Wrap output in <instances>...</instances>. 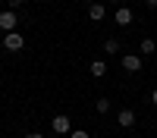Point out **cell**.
Listing matches in <instances>:
<instances>
[{"instance_id":"2e32d148","label":"cell","mask_w":157,"mask_h":138,"mask_svg":"<svg viewBox=\"0 0 157 138\" xmlns=\"http://www.w3.org/2000/svg\"><path fill=\"white\" fill-rule=\"evenodd\" d=\"M151 100H154V104H157V88H154V91H151Z\"/></svg>"},{"instance_id":"8fae6325","label":"cell","mask_w":157,"mask_h":138,"mask_svg":"<svg viewBox=\"0 0 157 138\" xmlns=\"http://www.w3.org/2000/svg\"><path fill=\"white\" fill-rule=\"evenodd\" d=\"M94 107H98V113H110V100H107V97H101Z\"/></svg>"},{"instance_id":"7a4b0ae2","label":"cell","mask_w":157,"mask_h":138,"mask_svg":"<svg viewBox=\"0 0 157 138\" xmlns=\"http://www.w3.org/2000/svg\"><path fill=\"white\" fill-rule=\"evenodd\" d=\"M3 47L10 50V54H16V50H22V47H25V38H22V35H16V32H10V35H3Z\"/></svg>"},{"instance_id":"5b68a950","label":"cell","mask_w":157,"mask_h":138,"mask_svg":"<svg viewBox=\"0 0 157 138\" xmlns=\"http://www.w3.org/2000/svg\"><path fill=\"white\" fill-rule=\"evenodd\" d=\"M123 69H126V72H141V60H138L135 54H126V57H123Z\"/></svg>"},{"instance_id":"30bf717a","label":"cell","mask_w":157,"mask_h":138,"mask_svg":"<svg viewBox=\"0 0 157 138\" xmlns=\"http://www.w3.org/2000/svg\"><path fill=\"white\" fill-rule=\"evenodd\" d=\"M104 50H107V54H120V41H116V38L104 41Z\"/></svg>"},{"instance_id":"9c48e42d","label":"cell","mask_w":157,"mask_h":138,"mask_svg":"<svg viewBox=\"0 0 157 138\" xmlns=\"http://www.w3.org/2000/svg\"><path fill=\"white\" fill-rule=\"evenodd\" d=\"M141 54H157V41H151V38H145V41H141Z\"/></svg>"},{"instance_id":"52a82bcc","label":"cell","mask_w":157,"mask_h":138,"mask_svg":"<svg viewBox=\"0 0 157 138\" xmlns=\"http://www.w3.org/2000/svg\"><path fill=\"white\" fill-rule=\"evenodd\" d=\"M104 16H107V6H104V3H91V6H88V19L101 22Z\"/></svg>"},{"instance_id":"7c38bea8","label":"cell","mask_w":157,"mask_h":138,"mask_svg":"<svg viewBox=\"0 0 157 138\" xmlns=\"http://www.w3.org/2000/svg\"><path fill=\"white\" fill-rule=\"evenodd\" d=\"M69 138H88V132H82V129H72V132H69Z\"/></svg>"},{"instance_id":"4fadbf2b","label":"cell","mask_w":157,"mask_h":138,"mask_svg":"<svg viewBox=\"0 0 157 138\" xmlns=\"http://www.w3.org/2000/svg\"><path fill=\"white\" fill-rule=\"evenodd\" d=\"M16 6H22V0H10V9H16Z\"/></svg>"},{"instance_id":"3957f363","label":"cell","mask_w":157,"mask_h":138,"mask_svg":"<svg viewBox=\"0 0 157 138\" xmlns=\"http://www.w3.org/2000/svg\"><path fill=\"white\" fill-rule=\"evenodd\" d=\"M54 132H60V135H69L72 132V122H69V116H54Z\"/></svg>"},{"instance_id":"5bb4252c","label":"cell","mask_w":157,"mask_h":138,"mask_svg":"<svg viewBox=\"0 0 157 138\" xmlns=\"http://www.w3.org/2000/svg\"><path fill=\"white\" fill-rule=\"evenodd\" d=\"M25 138H44L41 132H29V135H25Z\"/></svg>"},{"instance_id":"8992f818","label":"cell","mask_w":157,"mask_h":138,"mask_svg":"<svg viewBox=\"0 0 157 138\" xmlns=\"http://www.w3.org/2000/svg\"><path fill=\"white\" fill-rule=\"evenodd\" d=\"M116 119H120L123 129H132V125H135V110H120V116H116Z\"/></svg>"},{"instance_id":"ba28073f","label":"cell","mask_w":157,"mask_h":138,"mask_svg":"<svg viewBox=\"0 0 157 138\" xmlns=\"http://www.w3.org/2000/svg\"><path fill=\"white\" fill-rule=\"evenodd\" d=\"M104 72H107V63H104V60H94V63H91V75H94V79H101Z\"/></svg>"},{"instance_id":"9a60e30c","label":"cell","mask_w":157,"mask_h":138,"mask_svg":"<svg viewBox=\"0 0 157 138\" xmlns=\"http://www.w3.org/2000/svg\"><path fill=\"white\" fill-rule=\"evenodd\" d=\"M148 6H151V9H157V0H148Z\"/></svg>"},{"instance_id":"e0dca14e","label":"cell","mask_w":157,"mask_h":138,"mask_svg":"<svg viewBox=\"0 0 157 138\" xmlns=\"http://www.w3.org/2000/svg\"><path fill=\"white\" fill-rule=\"evenodd\" d=\"M110 3H113V6H116V3H120V0H110Z\"/></svg>"},{"instance_id":"6da1fadb","label":"cell","mask_w":157,"mask_h":138,"mask_svg":"<svg viewBox=\"0 0 157 138\" xmlns=\"http://www.w3.org/2000/svg\"><path fill=\"white\" fill-rule=\"evenodd\" d=\"M16 22H19L16 9H3V13H0V28H3L6 35H10V32H16Z\"/></svg>"},{"instance_id":"ac0fdd59","label":"cell","mask_w":157,"mask_h":138,"mask_svg":"<svg viewBox=\"0 0 157 138\" xmlns=\"http://www.w3.org/2000/svg\"><path fill=\"white\" fill-rule=\"evenodd\" d=\"M154 63H157V54H154Z\"/></svg>"},{"instance_id":"277c9868","label":"cell","mask_w":157,"mask_h":138,"mask_svg":"<svg viewBox=\"0 0 157 138\" xmlns=\"http://www.w3.org/2000/svg\"><path fill=\"white\" fill-rule=\"evenodd\" d=\"M113 19H116V25H129V22H132V9H129V6H116Z\"/></svg>"}]
</instances>
